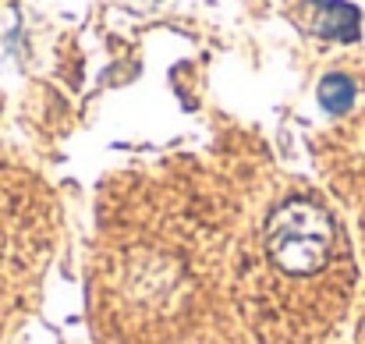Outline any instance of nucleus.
I'll return each mask as SVG.
<instances>
[{
	"label": "nucleus",
	"mask_w": 365,
	"mask_h": 344,
	"mask_svg": "<svg viewBox=\"0 0 365 344\" xmlns=\"http://www.w3.org/2000/svg\"><path fill=\"white\" fill-rule=\"evenodd\" d=\"M266 252L284 273H316L334 252V224L323 206L309 199H291L277 206L266 224Z\"/></svg>",
	"instance_id": "f257e3e1"
},
{
	"label": "nucleus",
	"mask_w": 365,
	"mask_h": 344,
	"mask_svg": "<svg viewBox=\"0 0 365 344\" xmlns=\"http://www.w3.org/2000/svg\"><path fill=\"white\" fill-rule=\"evenodd\" d=\"M323 11H327L330 18H327V21H319V32L337 36V39H351V36H355L359 14H355L348 4H323Z\"/></svg>",
	"instance_id": "f03ea898"
},
{
	"label": "nucleus",
	"mask_w": 365,
	"mask_h": 344,
	"mask_svg": "<svg viewBox=\"0 0 365 344\" xmlns=\"http://www.w3.org/2000/svg\"><path fill=\"white\" fill-rule=\"evenodd\" d=\"M351 96H355V86H351L348 79H341V75H330V79L323 82V89H319L323 107L334 111V114L348 111V107H351Z\"/></svg>",
	"instance_id": "7ed1b4c3"
}]
</instances>
